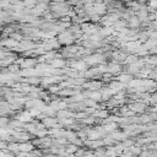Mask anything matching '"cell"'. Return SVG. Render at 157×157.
Wrapping results in <instances>:
<instances>
[{
    "label": "cell",
    "instance_id": "6da1fadb",
    "mask_svg": "<svg viewBox=\"0 0 157 157\" xmlns=\"http://www.w3.org/2000/svg\"><path fill=\"white\" fill-rule=\"evenodd\" d=\"M18 150H20V152H26V153H28V152H31V151L34 150V145H33L32 142H29V141L20 142V144H18Z\"/></svg>",
    "mask_w": 157,
    "mask_h": 157
},
{
    "label": "cell",
    "instance_id": "7a4b0ae2",
    "mask_svg": "<svg viewBox=\"0 0 157 157\" xmlns=\"http://www.w3.org/2000/svg\"><path fill=\"white\" fill-rule=\"evenodd\" d=\"M18 121L21 123H27V121H31L32 120V117H31V113H22L17 117Z\"/></svg>",
    "mask_w": 157,
    "mask_h": 157
},
{
    "label": "cell",
    "instance_id": "3957f363",
    "mask_svg": "<svg viewBox=\"0 0 157 157\" xmlns=\"http://www.w3.org/2000/svg\"><path fill=\"white\" fill-rule=\"evenodd\" d=\"M129 151H130L134 156H139V155L142 152V148H141L140 146H131V147L129 148Z\"/></svg>",
    "mask_w": 157,
    "mask_h": 157
},
{
    "label": "cell",
    "instance_id": "277c9868",
    "mask_svg": "<svg viewBox=\"0 0 157 157\" xmlns=\"http://www.w3.org/2000/svg\"><path fill=\"white\" fill-rule=\"evenodd\" d=\"M77 146L76 145H74V144H70V145H67V147H65V150H66V153L69 155V153H74L75 155V152L77 151Z\"/></svg>",
    "mask_w": 157,
    "mask_h": 157
},
{
    "label": "cell",
    "instance_id": "5b68a950",
    "mask_svg": "<svg viewBox=\"0 0 157 157\" xmlns=\"http://www.w3.org/2000/svg\"><path fill=\"white\" fill-rule=\"evenodd\" d=\"M0 157H13V153L9 152L7 150H1L0 151Z\"/></svg>",
    "mask_w": 157,
    "mask_h": 157
},
{
    "label": "cell",
    "instance_id": "8992f818",
    "mask_svg": "<svg viewBox=\"0 0 157 157\" xmlns=\"http://www.w3.org/2000/svg\"><path fill=\"white\" fill-rule=\"evenodd\" d=\"M85 153H86L85 148H77V151L75 152V157H83Z\"/></svg>",
    "mask_w": 157,
    "mask_h": 157
},
{
    "label": "cell",
    "instance_id": "52a82bcc",
    "mask_svg": "<svg viewBox=\"0 0 157 157\" xmlns=\"http://www.w3.org/2000/svg\"><path fill=\"white\" fill-rule=\"evenodd\" d=\"M6 148H7L6 142H5V141H2V140H0V151H1V150H6Z\"/></svg>",
    "mask_w": 157,
    "mask_h": 157
},
{
    "label": "cell",
    "instance_id": "ba28073f",
    "mask_svg": "<svg viewBox=\"0 0 157 157\" xmlns=\"http://www.w3.org/2000/svg\"><path fill=\"white\" fill-rule=\"evenodd\" d=\"M55 121L54 120H50V119H47V120H44V124H47V125H53Z\"/></svg>",
    "mask_w": 157,
    "mask_h": 157
},
{
    "label": "cell",
    "instance_id": "9c48e42d",
    "mask_svg": "<svg viewBox=\"0 0 157 157\" xmlns=\"http://www.w3.org/2000/svg\"><path fill=\"white\" fill-rule=\"evenodd\" d=\"M83 157H96V156H94V153H93V152H87V151H86V153H85V156H83Z\"/></svg>",
    "mask_w": 157,
    "mask_h": 157
},
{
    "label": "cell",
    "instance_id": "30bf717a",
    "mask_svg": "<svg viewBox=\"0 0 157 157\" xmlns=\"http://www.w3.org/2000/svg\"><path fill=\"white\" fill-rule=\"evenodd\" d=\"M18 67L16 66V65H11V66H9V71H16Z\"/></svg>",
    "mask_w": 157,
    "mask_h": 157
},
{
    "label": "cell",
    "instance_id": "8fae6325",
    "mask_svg": "<svg viewBox=\"0 0 157 157\" xmlns=\"http://www.w3.org/2000/svg\"><path fill=\"white\" fill-rule=\"evenodd\" d=\"M0 65H1V61H0Z\"/></svg>",
    "mask_w": 157,
    "mask_h": 157
}]
</instances>
